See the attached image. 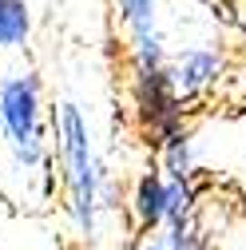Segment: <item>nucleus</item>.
<instances>
[{
	"label": "nucleus",
	"mask_w": 246,
	"mask_h": 250,
	"mask_svg": "<svg viewBox=\"0 0 246 250\" xmlns=\"http://www.w3.org/2000/svg\"><path fill=\"white\" fill-rule=\"evenodd\" d=\"M0 131L12 147L16 171L32 175L48 163L44 143V80L36 72H16L0 80Z\"/></svg>",
	"instance_id": "obj_2"
},
{
	"label": "nucleus",
	"mask_w": 246,
	"mask_h": 250,
	"mask_svg": "<svg viewBox=\"0 0 246 250\" xmlns=\"http://www.w3.org/2000/svg\"><path fill=\"white\" fill-rule=\"evenodd\" d=\"M123 32H127V64L155 68L167 64V48L159 32V0H115Z\"/></svg>",
	"instance_id": "obj_4"
},
{
	"label": "nucleus",
	"mask_w": 246,
	"mask_h": 250,
	"mask_svg": "<svg viewBox=\"0 0 246 250\" xmlns=\"http://www.w3.org/2000/svg\"><path fill=\"white\" fill-rule=\"evenodd\" d=\"M127 210L139 234L163 230V210H167V175L163 167H147L135 175L131 191H127Z\"/></svg>",
	"instance_id": "obj_6"
},
{
	"label": "nucleus",
	"mask_w": 246,
	"mask_h": 250,
	"mask_svg": "<svg viewBox=\"0 0 246 250\" xmlns=\"http://www.w3.org/2000/svg\"><path fill=\"white\" fill-rule=\"evenodd\" d=\"M131 111L155 143L183 127V96L171 80V60L155 68H131Z\"/></svg>",
	"instance_id": "obj_3"
},
{
	"label": "nucleus",
	"mask_w": 246,
	"mask_h": 250,
	"mask_svg": "<svg viewBox=\"0 0 246 250\" xmlns=\"http://www.w3.org/2000/svg\"><path fill=\"white\" fill-rule=\"evenodd\" d=\"M223 68H226V60H223L219 48L195 44V48H183L171 60V80H175V87H179L183 100H195V96L210 91L214 83L223 80Z\"/></svg>",
	"instance_id": "obj_5"
},
{
	"label": "nucleus",
	"mask_w": 246,
	"mask_h": 250,
	"mask_svg": "<svg viewBox=\"0 0 246 250\" xmlns=\"http://www.w3.org/2000/svg\"><path fill=\"white\" fill-rule=\"evenodd\" d=\"M131 250H167V246H163V238H143V242H135Z\"/></svg>",
	"instance_id": "obj_11"
},
{
	"label": "nucleus",
	"mask_w": 246,
	"mask_h": 250,
	"mask_svg": "<svg viewBox=\"0 0 246 250\" xmlns=\"http://www.w3.org/2000/svg\"><path fill=\"white\" fill-rule=\"evenodd\" d=\"M167 234H163V246L167 250H214V242H210V234H203V227L195 223H183V227H163Z\"/></svg>",
	"instance_id": "obj_10"
},
{
	"label": "nucleus",
	"mask_w": 246,
	"mask_h": 250,
	"mask_svg": "<svg viewBox=\"0 0 246 250\" xmlns=\"http://www.w3.org/2000/svg\"><path fill=\"white\" fill-rule=\"evenodd\" d=\"M159 167L167 179H195V135L187 127L171 131L159 143Z\"/></svg>",
	"instance_id": "obj_7"
},
{
	"label": "nucleus",
	"mask_w": 246,
	"mask_h": 250,
	"mask_svg": "<svg viewBox=\"0 0 246 250\" xmlns=\"http://www.w3.org/2000/svg\"><path fill=\"white\" fill-rule=\"evenodd\" d=\"M199 195H195V179H167V210H163V227H183L195 218Z\"/></svg>",
	"instance_id": "obj_9"
},
{
	"label": "nucleus",
	"mask_w": 246,
	"mask_h": 250,
	"mask_svg": "<svg viewBox=\"0 0 246 250\" xmlns=\"http://www.w3.org/2000/svg\"><path fill=\"white\" fill-rule=\"evenodd\" d=\"M32 36L28 0H0V52H16Z\"/></svg>",
	"instance_id": "obj_8"
},
{
	"label": "nucleus",
	"mask_w": 246,
	"mask_h": 250,
	"mask_svg": "<svg viewBox=\"0 0 246 250\" xmlns=\"http://www.w3.org/2000/svg\"><path fill=\"white\" fill-rule=\"evenodd\" d=\"M52 131H56V155L64 167V187H68V214L76 223V234L83 242L96 238L100 230V163H96V143H91L87 115L80 104L64 100L52 115Z\"/></svg>",
	"instance_id": "obj_1"
}]
</instances>
